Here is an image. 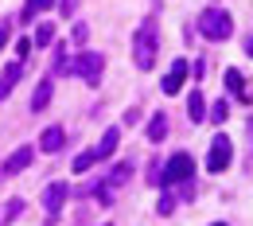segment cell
I'll list each match as a JSON object with an SVG mask.
<instances>
[{"label":"cell","mask_w":253,"mask_h":226,"mask_svg":"<svg viewBox=\"0 0 253 226\" xmlns=\"http://www.w3.org/2000/svg\"><path fill=\"white\" fill-rule=\"evenodd\" d=\"M117 140H121V129L113 125V129H105V136L97 140V148H94V156L97 160H105V156H113V148H117Z\"/></svg>","instance_id":"8fae6325"},{"label":"cell","mask_w":253,"mask_h":226,"mask_svg":"<svg viewBox=\"0 0 253 226\" xmlns=\"http://www.w3.org/2000/svg\"><path fill=\"white\" fill-rule=\"evenodd\" d=\"M164 136H168V117H164V113H156V117L148 121V140L156 144V140H164Z\"/></svg>","instance_id":"9a60e30c"},{"label":"cell","mask_w":253,"mask_h":226,"mask_svg":"<svg viewBox=\"0 0 253 226\" xmlns=\"http://www.w3.org/2000/svg\"><path fill=\"white\" fill-rule=\"evenodd\" d=\"M51 39H55V24H39V28H35V39H32V47H47Z\"/></svg>","instance_id":"e0dca14e"},{"label":"cell","mask_w":253,"mask_h":226,"mask_svg":"<svg viewBox=\"0 0 253 226\" xmlns=\"http://www.w3.org/2000/svg\"><path fill=\"white\" fill-rule=\"evenodd\" d=\"M187 117H191V121H203V117H207V101H203L199 90H191V94H187Z\"/></svg>","instance_id":"4fadbf2b"},{"label":"cell","mask_w":253,"mask_h":226,"mask_svg":"<svg viewBox=\"0 0 253 226\" xmlns=\"http://www.w3.org/2000/svg\"><path fill=\"white\" fill-rule=\"evenodd\" d=\"M187 70H191L187 59H175V63H171V70H168V78H164V94H179V90H183Z\"/></svg>","instance_id":"ba28073f"},{"label":"cell","mask_w":253,"mask_h":226,"mask_svg":"<svg viewBox=\"0 0 253 226\" xmlns=\"http://www.w3.org/2000/svg\"><path fill=\"white\" fill-rule=\"evenodd\" d=\"M125 180H128V164H117L113 176H109V187H117V183H125Z\"/></svg>","instance_id":"44dd1931"},{"label":"cell","mask_w":253,"mask_h":226,"mask_svg":"<svg viewBox=\"0 0 253 226\" xmlns=\"http://www.w3.org/2000/svg\"><path fill=\"white\" fill-rule=\"evenodd\" d=\"M70 70H74L78 78H86L90 86H97V82H101V70H105V59H101L97 51H82V55L70 63Z\"/></svg>","instance_id":"277c9868"},{"label":"cell","mask_w":253,"mask_h":226,"mask_svg":"<svg viewBox=\"0 0 253 226\" xmlns=\"http://www.w3.org/2000/svg\"><path fill=\"white\" fill-rule=\"evenodd\" d=\"M90 39V28L86 24H74V43H86Z\"/></svg>","instance_id":"603a6c76"},{"label":"cell","mask_w":253,"mask_h":226,"mask_svg":"<svg viewBox=\"0 0 253 226\" xmlns=\"http://www.w3.org/2000/svg\"><path fill=\"white\" fill-rule=\"evenodd\" d=\"M51 90H55V86H51V78H43V82L35 86V94H32V113H43V109L51 105Z\"/></svg>","instance_id":"7c38bea8"},{"label":"cell","mask_w":253,"mask_h":226,"mask_svg":"<svg viewBox=\"0 0 253 226\" xmlns=\"http://www.w3.org/2000/svg\"><path fill=\"white\" fill-rule=\"evenodd\" d=\"M160 55V35H156V24L148 20V24H140V32H136V43H132V59L140 70H152Z\"/></svg>","instance_id":"6da1fadb"},{"label":"cell","mask_w":253,"mask_h":226,"mask_svg":"<svg viewBox=\"0 0 253 226\" xmlns=\"http://www.w3.org/2000/svg\"><path fill=\"white\" fill-rule=\"evenodd\" d=\"M51 8H55V0H24V16H20V20H32V16L51 12Z\"/></svg>","instance_id":"2e32d148"},{"label":"cell","mask_w":253,"mask_h":226,"mask_svg":"<svg viewBox=\"0 0 253 226\" xmlns=\"http://www.w3.org/2000/svg\"><path fill=\"white\" fill-rule=\"evenodd\" d=\"M105 226H109V223H105Z\"/></svg>","instance_id":"f1b7e54d"},{"label":"cell","mask_w":253,"mask_h":226,"mask_svg":"<svg viewBox=\"0 0 253 226\" xmlns=\"http://www.w3.org/2000/svg\"><path fill=\"white\" fill-rule=\"evenodd\" d=\"M199 32L207 35L211 43H222V39H230V35H234V20H230V12H226V8H214V4H211V8L199 16Z\"/></svg>","instance_id":"7a4b0ae2"},{"label":"cell","mask_w":253,"mask_h":226,"mask_svg":"<svg viewBox=\"0 0 253 226\" xmlns=\"http://www.w3.org/2000/svg\"><path fill=\"white\" fill-rule=\"evenodd\" d=\"M32 160H35V148H32V144H24V148H16L8 160L0 164V176H20L24 168H32Z\"/></svg>","instance_id":"8992f818"},{"label":"cell","mask_w":253,"mask_h":226,"mask_svg":"<svg viewBox=\"0 0 253 226\" xmlns=\"http://www.w3.org/2000/svg\"><path fill=\"white\" fill-rule=\"evenodd\" d=\"M234 160V148H230V136L218 133L214 140H211V148H207V172H226Z\"/></svg>","instance_id":"5b68a950"},{"label":"cell","mask_w":253,"mask_h":226,"mask_svg":"<svg viewBox=\"0 0 253 226\" xmlns=\"http://www.w3.org/2000/svg\"><path fill=\"white\" fill-rule=\"evenodd\" d=\"M66 144V133L59 129V125H51V129H43V136H39V152H59Z\"/></svg>","instance_id":"30bf717a"},{"label":"cell","mask_w":253,"mask_h":226,"mask_svg":"<svg viewBox=\"0 0 253 226\" xmlns=\"http://www.w3.org/2000/svg\"><path fill=\"white\" fill-rule=\"evenodd\" d=\"M156 211H160V215H171V211H175V195L164 191V195H160V203H156Z\"/></svg>","instance_id":"ffe728a7"},{"label":"cell","mask_w":253,"mask_h":226,"mask_svg":"<svg viewBox=\"0 0 253 226\" xmlns=\"http://www.w3.org/2000/svg\"><path fill=\"white\" fill-rule=\"evenodd\" d=\"M20 78H24V63H8V66H4V74H0V101L16 90Z\"/></svg>","instance_id":"9c48e42d"},{"label":"cell","mask_w":253,"mask_h":226,"mask_svg":"<svg viewBox=\"0 0 253 226\" xmlns=\"http://www.w3.org/2000/svg\"><path fill=\"white\" fill-rule=\"evenodd\" d=\"M20 211H24V199H12V203H8V223H12Z\"/></svg>","instance_id":"cb8c5ba5"},{"label":"cell","mask_w":253,"mask_h":226,"mask_svg":"<svg viewBox=\"0 0 253 226\" xmlns=\"http://www.w3.org/2000/svg\"><path fill=\"white\" fill-rule=\"evenodd\" d=\"M214 226H226V223H214Z\"/></svg>","instance_id":"83f0119b"},{"label":"cell","mask_w":253,"mask_h":226,"mask_svg":"<svg viewBox=\"0 0 253 226\" xmlns=\"http://www.w3.org/2000/svg\"><path fill=\"white\" fill-rule=\"evenodd\" d=\"M94 164H97L94 148H86V152H78V156H74V172H90Z\"/></svg>","instance_id":"ac0fdd59"},{"label":"cell","mask_w":253,"mask_h":226,"mask_svg":"<svg viewBox=\"0 0 253 226\" xmlns=\"http://www.w3.org/2000/svg\"><path fill=\"white\" fill-rule=\"evenodd\" d=\"M51 70H55V74H70V59H66L63 43H59V51H55V63H51Z\"/></svg>","instance_id":"d6986e66"},{"label":"cell","mask_w":253,"mask_h":226,"mask_svg":"<svg viewBox=\"0 0 253 226\" xmlns=\"http://www.w3.org/2000/svg\"><path fill=\"white\" fill-rule=\"evenodd\" d=\"M66 195H70L66 183H47V191H43V211H47V215H59L63 203H66Z\"/></svg>","instance_id":"52a82bcc"},{"label":"cell","mask_w":253,"mask_h":226,"mask_svg":"<svg viewBox=\"0 0 253 226\" xmlns=\"http://www.w3.org/2000/svg\"><path fill=\"white\" fill-rule=\"evenodd\" d=\"M191 176H195V160H191V152H175L171 160L160 168V187H171V183H187Z\"/></svg>","instance_id":"3957f363"},{"label":"cell","mask_w":253,"mask_h":226,"mask_svg":"<svg viewBox=\"0 0 253 226\" xmlns=\"http://www.w3.org/2000/svg\"><path fill=\"white\" fill-rule=\"evenodd\" d=\"M246 51H250V55H253V39H250V43H246Z\"/></svg>","instance_id":"4316f807"},{"label":"cell","mask_w":253,"mask_h":226,"mask_svg":"<svg viewBox=\"0 0 253 226\" xmlns=\"http://www.w3.org/2000/svg\"><path fill=\"white\" fill-rule=\"evenodd\" d=\"M16 51H20V59H28V51H32V39H28V35H24V39H20V43H16Z\"/></svg>","instance_id":"d4e9b609"},{"label":"cell","mask_w":253,"mask_h":226,"mask_svg":"<svg viewBox=\"0 0 253 226\" xmlns=\"http://www.w3.org/2000/svg\"><path fill=\"white\" fill-rule=\"evenodd\" d=\"M226 86H230V94L234 97H242V101H246V78H242V70H226Z\"/></svg>","instance_id":"5bb4252c"},{"label":"cell","mask_w":253,"mask_h":226,"mask_svg":"<svg viewBox=\"0 0 253 226\" xmlns=\"http://www.w3.org/2000/svg\"><path fill=\"white\" fill-rule=\"evenodd\" d=\"M211 117H214V121H226V117H230V105H226V101H214V105H211Z\"/></svg>","instance_id":"7402d4cb"},{"label":"cell","mask_w":253,"mask_h":226,"mask_svg":"<svg viewBox=\"0 0 253 226\" xmlns=\"http://www.w3.org/2000/svg\"><path fill=\"white\" fill-rule=\"evenodd\" d=\"M4 43H8V20L0 24V51H4Z\"/></svg>","instance_id":"484cf974"}]
</instances>
